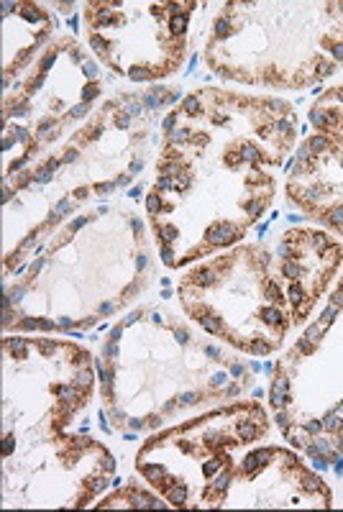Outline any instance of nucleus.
I'll list each match as a JSON object with an SVG mask.
<instances>
[{"label":"nucleus","mask_w":343,"mask_h":512,"mask_svg":"<svg viewBox=\"0 0 343 512\" xmlns=\"http://www.w3.org/2000/svg\"><path fill=\"white\" fill-rule=\"evenodd\" d=\"M287 100L203 88L164 121L146 213L164 267L180 269L239 244L277 195L274 172L295 149Z\"/></svg>","instance_id":"1"},{"label":"nucleus","mask_w":343,"mask_h":512,"mask_svg":"<svg viewBox=\"0 0 343 512\" xmlns=\"http://www.w3.org/2000/svg\"><path fill=\"white\" fill-rule=\"evenodd\" d=\"M341 264V241L326 231L287 228L274 246H233L192 267L177 295L205 333L244 354L267 356L308 320Z\"/></svg>","instance_id":"2"},{"label":"nucleus","mask_w":343,"mask_h":512,"mask_svg":"<svg viewBox=\"0 0 343 512\" xmlns=\"http://www.w3.org/2000/svg\"><path fill=\"white\" fill-rule=\"evenodd\" d=\"M98 372L105 408L121 431H149L180 410L251 387L239 361L159 310H139L113 328Z\"/></svg>","instance_id":"3"},{"label":"nucleus","mask_w":343,"mask_h":512,"mask_svg":"<svg viewBox=\"0 0 343 512\" xmlns=\"http://www.w3.org/2000/svg\"><path fill=\"white\" fill-rule=\"evenodd\" d=\"M203 59L223 80L303 90L343 64V3H226Z\"/></svg>","instance_id":"4"},{"label":"nucleus","mask_w":343,"mask_h":512,"mask_svg":"<svg viewBox=\"0 0 343 512\" xmlns=\"http://www.w3.org/2000/svg\"><path fill=\"white\" fill-rule=\"evenodd\" d=\"M267 433L262 402H233L149 438L136 454V472L169 507L216 510L226 505L228 487L246 451Z\"/></svg>","instance_id":"5"},{"label":"nucleus","mask_w":343,"mask_h":512,"mask_svg":"<svg viewBox=\"0 0 343 512\" xmlns=\"http://www.w3.org/2000/svg\"><path fill=\"white\" fill-rule=\"evenodd\" d=\"M6 428L31 423L29 436L49 441L75 420L95 390L93 356L70 341L6 338Z\"/></svg>","instance_id":"6"},{"label":"nucleus","mask_w":343,"mask_h":512,"mask_svg":"<svg viewBox=\"0 0 343 512\" xmlns=\"http://www.w3.org/2000/svg\"><path fill=\"white\" fill-rule=\"evenodd\" d=\"M198 3H88L82 21L95 57L116 75L154 82L185 64Z\"/></svg>","instance_id":"7"},{"label":"nucleus","mask_w":343,"mask_h":512,"mask_svg":"<svg viewBox=\"0 0 343 512\" xmlns=\"http://www.w3.org/2000/svg\"><path fill=\"white\" fill-rule=\"evenodd\" d=\"M331 489L292 451L254 446L241 459L223 507H331Z\"/></svg>","instance_id":"8"},{"label":"nucleus","mask_w":343,"mask_h":512,"mask_svg":"<svg viewBox=\"0 0 343 512\" xmlns=\"http://www.w3.org/2000/svg\"><path fill=\"white\" fill-rule=\"evenodd\" d=\"M287 195L305 216L343 236V141L308 136L287 177Z\"/></svg>","instance_id":"9"},{"label":"nucleus","mask_w":343,"mask_h":512,"mask_svg":"<svg viewBox=\"0 0 343 512\" xmlns=\"http://www.w3.org/2000/svg\"><path fill=\"white\" fill-rule=\"evenodd\" d=\"M310 123L318 128V134L343 141V82L336 88H328L310 108Z\"/></svg>","instance_id":"10"},{"label":"nucleus","mask_w":343,"mask_h":512,"mask_svg":"<svg viewBox=\"0 0 343 512\" xmlns=\"http://www.w3.org/2000/svg\"><path fill=\"white\" fill-rule=\"evenodd\" d=\"M98 507H167V502L139 487H123L105 502H98Z\"/></svg>","instance_id":"11"}]
</instances>
